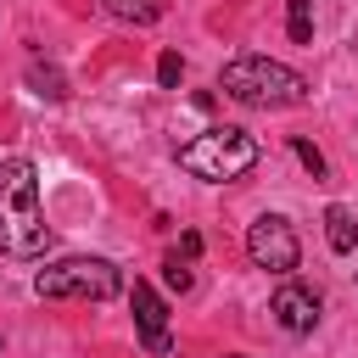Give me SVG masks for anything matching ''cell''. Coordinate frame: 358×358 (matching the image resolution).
Masks as SVG:
<instances>
[{"label": "cell", "instance_id": "cell-1", "mask_svg": "<svg viewBox=\"0 0 358 358\" xmlns=\"http://www.w3.org/2000/svg\"><path fill=\"white\" fill-rule=\"evenodd\" d=\"M50 246V224L39 213V173L28 157L0 162V252L6 257H39Z\"/></svg>", "mask_w": 358, "mask_h": 358}, {"label": "cell", "instance_id": "cell-2", "mask_svg": "<svg viewBox=\"0 0 358 358\" xmlns=\"http://www.w3.org/2000/svg\"><path fill=\"white\" fill-rule=\"evenodd\" d=\"M218 90L229 101H246V106H296V101H308V78L291 73L285 62H268V56H235V62H224Z\"/></svg>", "mask_w": 358, "mask_h": 358}, {"label": "cell", "instance_id": "cell-3", "mask_svg": "<svg viewBox=\"0 0 358 358\" xmlns=\"http://www.w3.org/2000/svg\"><path fill=\"white\" fill-rule=\"evenodd\" d=\"M179 168L196 173V179H207V185H229V179H241V173L257 168V140L246 129H235V123L201 129L196 140L179 145Z\"/></svg>", "mask_w": 358, "mask_h": 358}, {"label": "cell", "instance_id": "cell-4", "mask_svg": "<svg viewBox=\"0 0 358 358\" xmlns=\"http://www.w3.org/2000/svg\"><path fill=\"white\" fill-rule=\"evenodd\" d=\"M34 291L50 296V302H67V296H78V302H106V296L123 291V274H117V263H106V257H62V263L39 268Z\"/></svg>", "mask_w": 358, "mask_h": 358}, {"label": "cell", "instance_id": "cell-5", "mask_svg": "<svg viewBox=\"0 0 358 358\" xmlns=\"http://www.w3.org/2000/svg\"><path fill=\"white\" fill-rule=\"evenodd\" d=\"M246 252H252V263L268 268V274H291V268L302 263V241H296V229H291L280 213H263V218L246 229Z\"/></svg>", "mask_w": 358, "mask_h": 358}, {"label": "cell", "instance_id": "cell-6", "mask_svg": "<svg viewBox=\"0 0 358 358\" xmlns=\"http://www.w3.org/2000/svg\"><path fill=\"white\" fill-rule=\"evenodd\" d=\"M129 308H134V324H140V341H145V352H173V336H168V302L145 285V280H134L129 285Z\"/></svg>", "mask_w": 358, "mask_h": 358}, {"label": "cell", "instance_id": "cell-7", "mask_svg": "<svg viewBox=\"0 0 358 358\" xmlns=\"http://www.w3.org/2000/svg\"><path fill=\"white\" fill-rule=\"evenodd\" d=\"M274 319H280V330H291V336H308V330L319 324V296H313L308 285L285 280V285L274 291Z\"/></svg>", "mask_w": 358, "mask_h": 358}, {"label": "cell", "instance_id": "cell-8", "mask_svg": "<svg viewBox=\"0 0 358 358\" xmlns=\"http://www.w3.org/2000/svg\"><path fill=\"white\" fill-rule=\"evenodd\" d=\"M324 241H330V252L347 257V252L358 246V218H352L347 207H330V213H324Z\"/></svg>", "mask_w": 358, "mask_h": 358}, {"label": "cell", "instance_id": "cell-9", "mask_svg": "<svg viewBox=\"0 0 358 358\" xmlns=\"http://www.w3.org/2000/svg\"><path fill=\"white\" fill-rule=\"evenodd\" d=\"M106 11H112L117 22H134V28H151V22H162V11H168V0H106Z\"/></svg>", "mask_w": 358, "mask_h": 358}, {"label": "cell", "instance_id": "cell-10", "mask_svg": "<svg viewBox=\"0 0 358 358\" xmlns=\"http://www.w3.org/2000/svg\"><path fill=\"white\" fill-rule=\"evenodd\" d=\"M285 22H291V39L308 45L313 39V0H285Z\"/></svg>", "mask_w": 358, "mask_h": 358}, {"label": "cell", "instance_id": "cell-11", "mask_svg": "<svg viewBox=\"0 0 358 358\" xmlns=\"http://www.w3.org/2000/svg\"><path fill=\"white\" fill-rule=\"evenodd\" d=\"M179 73H185V62H179V50H162V56H157V78H162V84L173 90V84H179Z\"/></svg>", "mask_w": 358, "mask_h": 358}, {"label": "cell", "instance_id": "cell-12", "mask_svg": "<svg viewBox=\"0 0 358 358\" xmlns=\"http://www.w3.org/2000/svg\"><path fill=\"white\" fill-rule=\"evenodd\" d=\"M291 151H296V162H302V168H308L313 179H324V157H319V151H313L308 140H291Z\"/></svg>", "mask_w": 358, "mask_h": 358}, {"label": "cell", "instance_id": "cell-13", "mask_svg": "<svg viewBox=\"0 0 358 358\" xmlns=\"http://www.w3.org/2000/svg\"><path fill=\"white\" fill-rule=\"evenodd\" d=\"M34 84H39V95H50V101H62V95H67V84H62V73H50V67H45V73L34 67Z\"/></svg>", "mask_w": 358, "mask_h": 358}, {"label": "cell", "instance_id": "cell-14", "mask_svg": "<svg viewBox=\"0 0 358 358\" xmlns=\"http://www.w3.org/2000/svg\"><path fill=\"white\" fill-rule=\"evenodd\" d=\"M168 285H173V291H190V268H185L179 257H168Z\"/></svg>", "mask_w": 358, "mask_h": 358}, {"label": "cell", "instance_id": "cell-15", "mask_svg": "<svg viewBox=\"0 0 358 358\" xmlns=\"http://www.w3.org/2000/svg\"><path fill=\"white\" fill-rule=\"evenodd\" d=\"M179 252H185V257H196V252H201V235H196V229H190V235H179Z\"/></svg>", "mask_w": 358, "mask_h": 358}, {"label": "cell", "instance_id": "cell-16", "mask_svg": "<svg viewBox=\"0 0 358 358\" xmlns=\"http://www.w3.org/2000/svg\"><path fill=\"white\" fill-rule=\"evenodd\" d=\"M224 358H241V352H224Z\"/></svg>", "mask_w": 358, "mask_h": 358}]
</instances>
